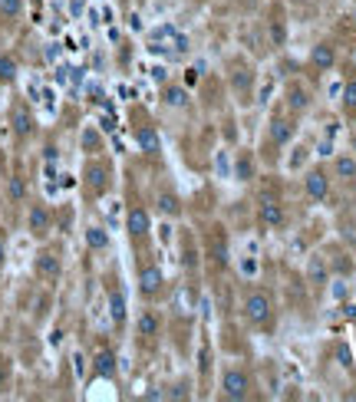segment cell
Returning a JSON list of instances; mask_svg holds the SVG:
<instances>
[{
    "mask_svg": "<svg viewBox=\"0 0 356 402\" xmlns=\"http://www.w3.org/2000/svg\"><path fill=\"white\" fill-rule=\"evenodd\" d=\"M241 317L251 330H271L274 327V300L264 287H251L244 297H241Z\"/></svg>",
    "mask_w": 356,
    "mask_h": 402,
    "instance_id": "6da1fadb",
    "label": "cell"
},
{
    "mask_svg": "<svg viewBox=\"0 0 356 402\" xmlns=\"http://www.w3.org/2000/svg\"><path fill=\"white\" fill-rule=\"evenodd\" d=\"M297 139V119L291 116V112H277V116H271V122H267V135H264V145H261V159L271 162L274 165L277 162V152H284L287 145Z\"/></svg>",
    "mask_w": 356,
    "mask_h": 402,
    "instance_id": "7a4b0ae2",
    "label": "cell"
},
{
    "mask_svg": "<svg viewBox=\"0 0 356 402\" xmlns=\"http://www.w3.org/2000/svg\"><path fill=\"white\" fill-rule=\"evenodd\" d=\"M218 389H221V399L228 402H244L254 396V376H251V369L237 366V363H231V366L221 369V379H218Z\"/></svg>",
    "mask_w": 356,
    "mask_h": 402,
    "instance_id": "3957f363",
    "label": "cell"
},
{
    "mask_svg": "<svg viewBox=\"0 0 356 402\" xmlns=\"http://www.w3.org/2000/svg\"><path fill=\"white\" fill-rule=\"evenodd\" d=\"M109 185H112L109 162H102V159L86 162V169H82V188H86V195L99 198V195H106V188H109Z\"/></svg>",
    "mask_w": 356,
    "mask_h": 402,
    "instance_id": "277c9868",
    "label": "cell"
},
{
    "mask_svg": "<svg viewBox=\"0 0 356 402\" xmlns=\"http://www.w3.org/2000/svg\"><path fill=\"white\" fill-rule=\"evenodd\" d=\"M205 254H208V260H211V268L215 270H228L231 250H228V234H225L221 224H215V228L208 231V238H205Z\"/></svg>",
    "mask_w": 356,
    "mask_h": 402,
    "instance_id": "5b68a950",
    "label": "cell"
},
{
    "mask_svg": "<svg viewBox=\"0 0 356 402\" xmlns=\"http://www.w3.org/2000/svg\"><path fill=\"white\" fill-rule=\"evenodd\" d=\"M311 106H313V92H311V86H307V83L293 80L291 86L284 90V109H287L293 119L303 116V112H311Z\"/></svg>",
    "mask_w": 356,
    "mask_h": 402,
    "instance_id": "8992f818",
    "label": "cell"
},
{
    "mask_svg": "<svg viewBox=\"0 0 356 402\" xmlns=\"http://www.w3.org/2000/svg\"><path fill=\"white\" fill-rule=\"evenodd\" d=\"M330 171L313 165V169L303 171V195L311 198V201H327L330 198Z\"/></svg>",
    "mask_w": 356,
    "mask_h": 402,
    "instance_id": "52a82bcc",
    "label": "cell"
},
{
    "mask_svg": "<svg viewBox=\"0 0 356 402\" xmlns=\"http://www.w3.org/2000/svg\"><path fill=\"white\" fill-rule=\"evenodd\" d=\"M33 274H37L43 284H56L60 274H63V260H60V254L50 250V248H43L37 258H33Z\"/></svg>",
    "mask_w": 356,
    "mask_h": 402,
    "instance_id": "ba28073f",
    "label": "cell"
},
{
    "mask_svg": "<svg viewBox=\"0 0 356 402\" xmlns=\"http://www.w3.org/2000/svg\"><path fill=\"white\" fill-rule=\"evenodd\" d=\"M139 290H142L146 300H156V297L165 290V274H162V268H158L156 260H149V264L139 268Z\"/></svg>",
    "mask_w": 356,
    "mask_h": 402,
    "instance_id": "9c48e42d",
    "label": "cell"
},
{
    "mask_svg": "<svg viewBox=\"0 0 356 402\" xmlns=\"http://www.w3.org/2000/svg\"><path fill=\"white\" fill-rule=\"evenodd\" d=\"M126 231L132 241H146L149 234H152V215H149V208L142 205H132L129 208V215H126Z\"/></svg>",
    "mask_w": 356,
    "mask_h": 402,
    "instance_id": "30bf717a",
    "label": "cell"
},
{
    "mask_svg": "<svg viewBox=\"0 0 356 402\" xmlns=\"http://www.w3.org/2000/svg\"><path fill=\"white\" fill-rule=\"evenodd\" d=\"M257 221L271 228V231H281L284 224H287V208L277 201V198H261V205H257Z\"/></svg>",
    "mask_w": 356,
    "mask_h": 402,
    "instance_id": "8fae6325",
    "label": "cell"
},
{
    "mask_svg": "<svg viewBox=\"0 0 356 402\" xmlns=\"http://www.w3.org/2000/svg\"><path fill=\"white\" fill-rule=\"evenodd\" d=\"M254 80H257V73L251 70L244 60H234V63H231V90L241 96V102H247L251 90H254Z\"/></svg>",
    "mask_w": 356,
    "mask_h": 402,
    "instance_id": "7c38bea8",
    "label": "cell"
},
{
    "mask_svg": "<svg viewBox=\"0 0 356 402\" xmlns=\"http://www.w3.org/2000/svg\"><path fill=\"white\" fill-rule=\"evenodd\" d=\"M106 300H109V317H112V323L116 327H122L126 323V317H129V307H126V290L119 287V280L116 277H109L106 280Z\"/></svg>",
    "mask_w": 356,
    "mask_h": 402,
    "instance_id": "4fadbf2b",
    "label": "cell"
},
{
    "mask_svg": "<svg viewBox=\"0 0 356 402\" xmlns=\"http://www.w3.org/2000/svg\"><path fill=\"white\" fill-rule=\"evenodd\" d=\"M27 228H30V234H33L37 241H43L46 234L53 231V215H50V208H46L43 201L30 208V215H27Z\"/></svg>",
    "mask_w": 356,
    "mask_h": 402,
    "instance_id": "5bb4252c",
    "label": "cell"
},
{
    "mask_svg": "<svg viewBox=\"0 0 356 402\" xmlns=\"http://www.w3.org/2000/svg\"><path fill=\"white\" fill-rule=\"evenodd\" d=\"M10 125H14V135H17V139H30V135H33V112H30L27 102H14V109H10Z\"/></svg>",
    "mask_w": 356,
    "mask_h": 402,
    "instance_id": "9a60e30c",
    "label": "cell"
},
{
    "mask_svg": "<svg viewBox=\"0 0 356 402\" xmlns=\"http://www.w3.org/2000/svg\"><path fill=\"white\" fill-rule=\"evenodd\" d=\"M311 66L317 73L333 70V66H337V46L330 43V40H320V43L311 50Z\"/></svg>",
    "mask_w": 356,
    "mask_h": 402,
    "instance_id": "2e32d148",
    "label": "cell"
},
{
    "mask_svg": "<svg viewBox=\"0 0 356 402\" xmlns=\"http://www.w3.org/2000/svg\"><path fill=\"white\" fill-rule=\"evenodd\" d=\"M158 333H162V317H158V310H142L136 320V337H142V340H156Z\"/></svg>",
    "mask_w": 356,
    "mask_h": 402,
    "instance_id": "e0dca14e",
    "label": "cell"
},
{
    "mask_svg": "<svg viewBox=\"0 0 356 402\" xmlns=\"http://www.w3.org/2000/svg\"><path fill=\"white\" fill-rule=\"evenodd\" d=\"M116 353H112V349H106L102 347L99 353H96V356H92V376H96V379H116Z\"/></svg>",
    "mask_w": 356,
    "mask_h": 402,
    "instance_id": "ac0fdd59",
    "label": "cell"
},
{
    "mask_svg": "<svg viewBox=\"0 0 356 402\" xmlns=\"http://www.w3.org/2000/svg\"><path fill=\"white\" fill-rule=\"evenodd\" d=\"M307 284H313L317 290L330 284V264H327V258L311 254V260H307Z\"/></svg>",
    "mask_w": 356,
    "mask_h": 402,
    "instance_id": "d6986e66",
    "label": "cell"
},
{
    "mask_svg": "<svg viewBox=\"0 0 356 402\" xmlns=\"http://www.w3.org/2000/svg\"><path fill=\"white\" fill-rule=\"evenodd\" d=\"M257 171V155L251 152V149H241L234 159V179L237 181H251Z\"/></svg>",
    "mask_w": 356,
    "mask_h": 402,
    "instance_id": "ffe728a7",
    "label": "cell"
},
{
    "mask_svg": "<svg viewBox=\"0 0 356 402\" xmlns=\"http://www.w3.org/2000/svg\"><path fill=\"white\" fill-rule=\"evenodd\" d=\"M333 179L353 185V181H356V155L343 152V155H337V159H333Z\"/></svg>",
    "mask_w": 356,
    "mask_h": 402,
    "instance_id": "44dd1931",
    "label": "cell"
},
{
    "mask_svg": "<svg viewBox=\"0 0 356 402\" xmlns=\"http://www.w3.org/2000/svg\"><path fill=\"white\" fill-rule=\"evenodd\" d=\"M136 142H139V149L146 155H158L162 152V139H158V132L152 129V125H139L136 129Z\"/></svg>",
    "mask_w": 356,
    "mask_h": 402,
    "instance_id": "7402d4cb",
    "label": "cell"
},
{
    "mask_svg": "<svg viewBox=\"0 0 356 402\" xmlns=\"http://www.w3.org/2000/svg\"><path fill=\"white\" fill-rule=\"evenodd\" d=\"M156 208H158V215H165V218H178L182 215V198L175 195V191H162Z\"/></svg>",
    "mask_w": 356,
    "mask_h": 402,
    "instance_id": "603a6c76",
    "label": "cell"
},
{
    "mask_svg": "<svg viewBox=\"0 0 356 402\" xmlns=\"http://www.w3.org/2000/svg\"><path fill=\"white\" fill-rule=\"evenodd\" d=\"M23 17V0H0V23H17Z\"/></svg>",
    "mask_w": 356,
    "mask_h": 402,
    "instance_id": "cb8c5ba5",
    "label": "cell"
},
{
    "mask_svg": "<svg viewBox=\"0 0 356 402\" xmlns=\"http://www.w3.org/2000/svg\"><path fill=\"white\" fill-rule=\"evenodd\" d=\"M162 102H165V106H172V109H185V106H188V92H185L182 86H165Z\"/></svg>",
    "mask_w": 356,
    "mask_h": 402,
    "instance_id": "d4e9b609",
    "label": "cell"
},
{
    "mask_svg": "<svg viewBox=\"0 0 356 402\" xmlns=\"http://www.w3.org/2000/svg\"><path fill=\"white\" fill-rule=\"evenodd\" d=\"M86 244H90L92 250H106V248H109V234H106V228H99V224L86 228Z\"/></svg>",
    "mask_w": 356,
    "mask_h": 402,
    "instance_id": "484cf974",
    "label": "cell"
},
{
    "mask_svg": "<svg viewBox=\"0 0 356 402\" xmlns=\"http://www.w3.org/2000/svg\"><path fill=\"white\" fill-rule=\"evenodd\" d=\"M340 102H343V112L356 116V76L343 83V92H340Z\"/></svg>",
    "mask_w": 356,
    "mask_h": 402,
    "instance_id": "4316f807",
    "label": "cell"
},
{
    "mask_svg": "<svg viewBox=\"0 0 356 402\" xmlns=\"http://www.w3.org/2000/svg\"><path fill=\"white\" fill-rule=\"evenodd\" d=\"M82 152L86 155H99L102 152V135L92 129V125H86V132H82Z\"/></svg>",
    "mask_w": 356,
    "mask_h": 402,
    "instance_id": "83f0119b",
    "label": "cell"
},
{
    "mask_svg": "<svg viewBox=\"0 0 356 402\" xmlns=\"http://www.w3.org/2000/svg\"><path fill=\"white\" fill-rule=\"evenodd\" d=\"M17 83V60L14 56H0V86Z\"/></svg>",
    "mask_w": 356,
    "mask_h": 402,
    "instance_id": "f1b7e54d",
    "label": "cell"
},
{
    "mask_svg": "<svg viewBox=\"0 0 356 402\" xmlns=\"http://www.w3.org/2000/svg\"><path fill=\"white\" fill-rule=\"evenodd\" d=\"M7 195H10V201H23V198H27V185H23V179L14 175V179L7 181Z\"/></svg>",
    "mask_w": 356,
    "mask_h": 402,
    "instance_id": "f546056e",
    "label": "cell"
},
{
    "mask_svg": "<svg viewBox=\"0 0 356 402\" xmlns=\"http://www.w3.org/2000/svg\"><path fill=\"white\" fill-rule=\"evenodd\" d=\"M337 359H340V366L343 369H353V356H350L347 343H337Z\"/></svg>",
    "mask_w": 356,
    "mask_h": 402,
    "instance_id": "4dcf8cb0",
    "label": "cell"
},
{
    "mask_svg": "<svg viewBox=\"0 0 356 402\" xmlns=\"http://www.w3.org/2000/svg\"><path fill=\"white\" fill-rule=\"evenodd\" d=\"M7 260V241H4V234H0V264Z\"/></svg>",
    "mask_w": 356,
    "mask_h": 402,
    "instance_id": "1f68e13d",
    "label": "cell"
},
{
    "mask_svg": "<svg viewBox=\"0 0 356 402\" xmlns=\"http://www.w3.org/2000/svg\"><path fill=\"white\" fill-rule=\"evenodd\" d=\"M353 152H356V135H353Z\"/></svg>",
    "mask_w": 356,
    "mask_h": 402,
    "instance_id": "d6a6232c",
    "label": "cell"
},
{
    "mask_svg": "<svg viewBox=\"0 0 356 402\" xmlns=\"http://www.w3.org/2000/svg\"><path fill=\"white\" fill-rule=\"evenodd\" d=\"M195 4H208V0H195Z\"/></svg>",
    "mask_w": 356,
    "mask_h": 402,
    "instance_id": "836d02e7",
    "label": "cell"
}]
</instances>
